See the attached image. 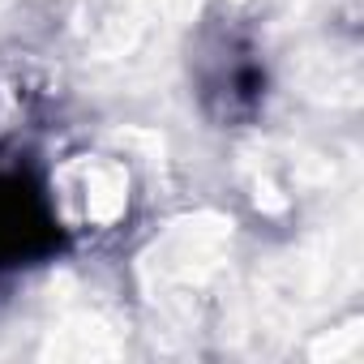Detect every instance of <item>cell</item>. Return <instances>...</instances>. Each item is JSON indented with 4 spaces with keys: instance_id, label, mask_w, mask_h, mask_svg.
Masks as SVG:
<instances>
[{
    "instance_id": "1",
    "label": "cell",
    "mask_w": 364,
    "mask_h": 364,
    "mask_svg": "<svg viewBox=\"0 0 364 364\" xmlns=\"http://www.w3.org/2000/svg\"><path fill=\"white\" fill-rule=\"evenodd\" d=\"M52 249V219L18 176L0 180V262H22Z\"/></svg>"
}]
</instances>
